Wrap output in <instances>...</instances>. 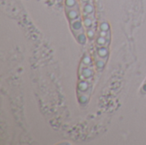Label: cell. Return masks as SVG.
Segmentation results:
<instances>
[{"instance_id": "cell-2", "label": "cell", "mask_w": 146, "mask_h": 145, "mask_svg": "<svg viewBox=\"0 0 146 145\" xmlns=\"http://www.w3.org/2000/svg\"><path fill=\"white\" fill-rule=\"evenodd\" d=\"M93 79V68L92 61L89 56H86L81 62L80 68V78L78 84V93L79 96L82 95L80 100L86 101L90 96L92 83Z\"/></svg>"}, {"instance_id": "cell-1", "label": "cell", "mask_w": 146, "mask_h": 145, "mask_svg": "<svg viewBox=\"0 0 146 145\" xmlns=\"http://www.w3.org/2000/svg\"><path fill=\"white\" fill-rule=\"evenodd\" d=\"M65 11L74 38L80 44H84L86 42V35L82 26L83 24L79 4L76 0H66Z\"/></svg>"}, {"instance_id": "cell-4", "label": "cell", "mask_w": 146, "mask_h": 145, "mask_svg": "<svg viewBox=\"0 0 146 145\" xmlns=\"http://www.w3.org/2000/svg\"><path fill=\"white\" fill-rule=\"evenodd\" d=\"M82 14L84 18V25L86 28L88 35L92 38L96 29L95 8L92 0H81Z\"/></svg>"}, {"instance_id": "cell-3", "label": "cell", "mask_w": 146, "mask_h": 145, "mask_svg": "<svg viewBox=\"0 0 146 145\" xmlns=\"http://www.w3.org/2000/svg\"><path fill=\"white\" fill-rule=\"evenodd\" d=\"M101 28L102 30L98 34L96 44V59L98 68H103L104 66L108 57L110 42V32L107 24L104 25V28L102 26Z\"/></svg>"}]
</instances>
